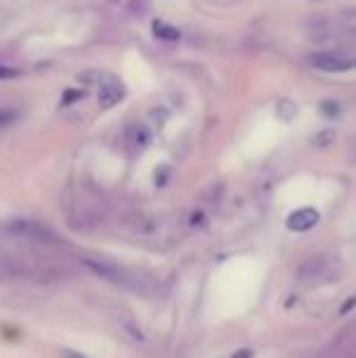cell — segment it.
Here are the masks:
<instances>
[{
	"label": "cell",
	"instance_id": "cell-2",
	"mask_svg": "<svg viewBox=\"0 0 356 358\" xmlns=\"http://www.w3.org/2000/svg\"><path fill=\"white\" fill-rule=\"evenodd\" d=\"M5 229L15 236L39 241V244H59L57 234H54L52 229H47V227H42L39 222H32V220H13V222H8Z\"/></svg>",
	"mask_w": 356,
	"mask_h": 358
},
{
	"label": "cell",
	"instance_id": "cell-9",
	"mask_svg": "<svg viewBox=\"0 0 356 358\" xmlns=\"http://www.w3.org/2000/svg\"><path fill=\"white\" fill-rule=\"evenodd\" d=\"M62 358H88V356L78 354V351H71V349H64L62 351Z\"/></svg>",
	"mask_w": 356,
	"mask_h": 358
},
{
	"label": "cell",
	"instance_id": "cell-6",
	"mask_svg": "<svg viewBox=\"0 0 356 358\" xmlns=\"http://www.w3.org/2000/svg\"><path fill=\"white\" fill-rule=\"evenodd\" d=\"M17 117H20L17 110H13V108H0V129H5V127H10L13 122H17Z\"/></svg>",
	"mask_w": 356,
	"mask_h": 358
},
{
	"label": "cell",
	"instance_id": "cell-1",
	"mask_svg": "<svg viewBox=\"0 0 356 358\" xmlns=\"http://www.w3.org/2000/svg\"><path fill=\"white\" fill-rule=\"evenodd\" d=\"M83 266H86L93 275L108 280V283L127 287V290H134V292H139V290L144 292V285H142V280H139V275H134L132 271H127L124 266L113 264V261H105V259H90V256L83 259Z\"/></svg>",
	"mask_w": 356,
	"mask_h": 358
},
{
	"label": "cell",
	"instance_id": "cell-5",
	"mask_svg": "<svg viewBox=\"0 0 356 358\" xmlns=\"http://www.w3.org/2000/svg\"><path fill=\"white\" fill-rule=\"evenodd\" d=\"M318 222H320L318 210L300 208V210H295V213L288 215V222H285V224H288V229H293V231H308V229H313Z\"/></svg>",
	"mask_w": 356,
	"mask_h": 358
},
{
	"label": "cell",
	"instance_id": "cell-10",
	"mask_svg": "<svg viewBox=\"0 0 356 358\" xmlns=\"http://www.w3.org/2000/svg\"><path fill=\"white\" fill-rule=\"evenodd\" d=\"M352 66H356V62H354V64H352Z\"/></svg>",
	"mask_w": 356,
	"mask_h": 358
},
{
	"label": "cell",
	"instance_id": "cell-4",
	"mask_svg": "<svg viewBox=\"0 0 356 358\" xmlns=\"http://www.w3.org/2000/svg\"><path fill=\"white\" fill-rule=\"evenodd\" d=\"M310 64L320 71H329V73H339V71H347L352 66L349 59H344L342 54H334V52H320L310 57Z\"/></svg>",
	"mask_w": 356,
	"mask_h": 358
},
{
	"label": "cell",
	"instance_id": "cell-7",
	"mask_svg": "<svg viewBox=\"0 0 356 358\" xmlns=\"http://www.w3.org/2000/svg\"><path fill=\"white\" fill-rule=\"evenodd\" d=\"M154 29H157V34H159V37H164V39H178L180 37L178 29L169 27V24H164V22H154Z\"/></svg>",
	"mask_w": 356,
	"mask_h": 358
},
{
	"label": "cell",
	"instance_id": "cell-8",
	"mask_svg": "<svg viewBox=\"0 0 356 358\" xmlns=\"http://www.w3.org/2000/svg\"><path fill=\"white\" fill-rule=\"evenodd\" d=\"M20 71L17 69H10V66H0V80H10V78H17Z\"/></svg>",
	"mask_w": 356,
	"mask_h": 358
},
{
	"label": "cell",
	"instance_id": "cell-3",
	"mask_svg": "<svg viewBox=\"0 0 356 358\" xmlns=\"http://www.w3.org/2000/svg\"><path fill=\"white\" fill-rule=\"evenodd\" d=\"M124 98V85L120 83L118 78H113V76H103V80H100L98 85V103L100 108H113V105H118L120 100Z\"/></svg>",
	"mask_w": 356,
	"mask_h": 358
}]
</instances>
